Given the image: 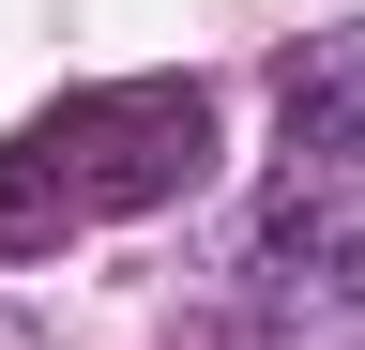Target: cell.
<instances>
[{
	"instance_id": "obj_1",
	"label": "cell",
	"mask_w": 365,
	"mask_h": 350,
	"mask_svg": "<svg viewBox=\"0 0 365 350\" xmlns=\"http://www.w3.org/2000/svg\"><path fill=\"white\" fill-rule=\"evenodd\" d=\"M198 168H213V92L198 76L76 92V107H46L31 138L0 153V244H61V229H107V213L198 198Z\"/></svg>"
},
{
	"instance_id": "obj_2",
	"label": "cell",
	"mask_w": 365,
	"mask_h": 350,
	"mask_svg": "<svg viewBox=\"0 0 365 350\" xmlns=\"http://www.w3.org/2000/svg\"><path fill=\"white\" fill-rule=\"evenodd\" d=\"M274 122H289V168H350L365 153V31H304L274 76Z\"/></svg>"
}]
</instances>
